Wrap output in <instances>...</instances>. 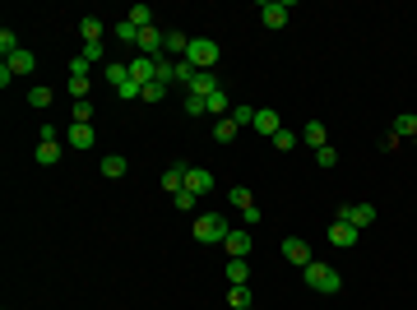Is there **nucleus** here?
Returning <instances> with one entry per match:
<instances>
[{
	"label": "nucleus",
	"mask_w": 417,
	"mask_h": 310,
	"mask_svg": "<svg viewBox=\"0 0 417 310\" xmlns=\"http://www.w3.org/2000/svg\"><path fill=\"white\" fill-rule=\"evenodd\" d=\"M250 310H255V306H250Z\"/></svg>",
	"instance_id": "nucleus-42"
},
{
	"label": "nucleus",
	"mask_w": 417,
	"mask_h": 310,
	"mask_svg": "<svg viewBox=\"0 0 417 310\" xmlns=\"http://www.w3.org/2000/svg\"><path fill=\"white\" fill-rule=\"evenodd\" d=\"M228 306H232V310H250V306H255L250 287H228Z\"/></svg>",
	"instance_id": "nucleus-20"
},
{
	"label": "nucleus",
	"mask_w": 417,
	"mask_h": 310,
	"mask_svg": "<svg viewBox=\"0 0 417 310\" xmlns=\"http://www.w3.org/2000/svg\"><path fill=\"white\" fill-rule=\"evenodd\" d=\"M232 204H237V209L246 213V209H255V195H250L246 186H232Z\"/></svg>",
	"instance_id": "nucleus-29"
},
{
	"label": "nucleus",
	"mask_w": 417,
	"mask_h": 310,
	"mask_svg": "<svg viewBox=\"0 0 417 310\" xmlns=\"http://www.w3.org/2000/svg\"><path fill=\"white\" fill-rule=\"evenodd\" d=\"M255 130H260L264 139H274L278 130H283V121H278V111H274V107H260V111H255Z\"/></svg>",
	"instance_id": "nucleus-12"
},
{
	"label": "nucleus",
	"mask_w": 417,
	"mask_h": 310,
	"mask_svg": "<svg viewBox=\"0 0 417 310\" xmlns=\"http://www.w3.org/2000/svg\"><path fill=\"white\" fill-rule=\"evenodd\" d=\"M79 32H84V42H102V19H93V14H84V23H79Z\"/></svg>",
	"instance_id": "nucleus-21"
},
{
	"label": "nucleus",
	"mask_w": 417,
	"mask_h": 310,
	"mask_svg": "<svg viewBox=\"0 0 417 310\" xmlns=\"http://www.w3.org/2000/svg\"><path fill=\"white\" fill-rule=\"evenodd\" d=\"M218 56H223V47H218L214 37H190V47H185V61L195 65V70H214Z\"/></svg>",
	"instance_id": "nucleus-2"
},
{
	"label": "nucleus",
	"mask_w": 417,
	"mask_h": 310,
	"mask_svg": "<svg viewBox=\"0 0 417 310\" xmlns=\"http://www.w3.org/2000/svg\"><path fill=\"white\" fill-rule=\"evenodd\" d=\"M190 79H195V65L190 61H172V84H185V88H190Z\"/></svg>",
	"instance_id": "nucleus-24"
},
{
	"label": "nucleus",
	"mask_w": 417,
	"mask_h": 310,
	"mask_svg": "<svg viewBox=\"0 0 417 310\" xmlns=\"http://www.w3.org/2000/svg\"><path fill=\"white\" fill-rule=\"evenodd\" d=\"M389 135H399V139H417V116H413V111H403V116H394V125H389Z\"/></svg>",
	"instance_id": "nucleus-15"
},
{
	"label": "nucleus",
	"mask_w": 417,
	"mask_h": 310,
	"mask_svg": "<svg viewBox=\"0 0 417 310\" xmlns=\"http://www.w3.org/2000/svg\"><path fill=\"white\" fill-rule=\"evenodd\" d=\"M163 97H167V88H163V84H149V88H144V97H139V102H163Z\"/></svg>",
	"instance_id": "nucleus-38"
},
{
	"label": "nucleus",
	"mask_w": 417,
	"mask_h": 310,
	"mask_svg": "<svg viewBox=\"0 0 417 310\" xmlns=\"http://www.w3.org/2000/svg\"><path fill=\"white\" fill-rule=\"evenodd\" d=\"M339 217H343V222H353L357 232H367L371 222H376V209H371V204H343Z\"/></svg>",
	"instance_id": "nucleus-6"
},
{
	"label": "nucleus",
	"mask_w": 417,
	"mask_h": 310,
	"mask_svg": "<svg viewBox=\"0 0 417 310\" xmlns=\"http://www.w3.org/2000/svg\"><path fill=\"white\" fill-rule=\"evenodd\" d=\"M218 88H223V84H218L214 70H195V79H190V93H195V97H214Z\"/></svg>",
	"instance_id": "nucleus-10"
},
{
	"label": "nucleus",
	"mask_w": 417,
	"mask_h": 310,
	"mask_svg": "<svg viewBox=\"0 0 417 310\" xmlns=\"http://www.w3.org/2000/svg\"><path fill=\"white\" fill-rule=\"evenodd\" d=\"M102 56H107V47H102V42H84V61H102Z\"/></svg>",
	"instance_id": "nucleus-36"
},
{
	"label": "nucleus",
	"mask_w": 417,
	"mask_h": 310,
	"mask_svg": "<svg viewBox=\"0 0 417 310\" xmlns=\"http://www.w3.org/2000/svg\"><path fill=\"white\" fill-rule=\"evenodd\" d=\"M163 37H167V32L163 28H139V56H163Z\"/></svg>",
	"instance_id": "nucleus-9"
},
{
	"label": "nucleus",
	"mask_w": 417,
	"mask_h": 310,
	"mask_svg": "<svg viewBox=\"0 0 417 310\" xmlns=\"http://www.w3.org/2000/svg\"><path fill=\"white\" fill-rule=\"evenodd\" d=\"M5 65H10V75H33V70H37V56H33V51H15Z\"/></svg>",
	"instance_id": "nucleus-16"
},
{
	"label": "nucleus",
	"mask_w": 417,
	"mask_h": 310,
	"mask_svg": "<svg viewBox=\"0 0 417 310\" xmlns=\"http://www.w3.org/2000/svg\"><path fill=\"white\" fill-rule=\"evenodd\" d=\"M228 282L232 287H246L250 282V264L246 260H228Z\"/></svg>",
	"instance_id": "nucleus-19"
},
{
	"label": "nucleus",
	"mask_w": 417,
	"mask_h": 310,
	"mask_svg": "<svg viewBox=\"0 0 417 310\" xmlns=\"http://www.w3.org/2000/svg\"><path fill=\"white\" fill-rule=\"evenodd\" d=\"M274 148H278V153H293V148H297V135H293V130H278V135H274Z\"/></svg>",
	"instance_id": "nucleus-32"
},
{
	"label": "nucleus",
	"mask_w": 417,
	"mask_h": 310,
	"mask_svg": "<svg viewBox=\"0 0 417 310\" xmlns=\"http://www.w3.org/2000/svg\"><path fill=\"white\" fill-rule=\"evenodd\" d=\"M33 157H37L42 167H51V162L61 157V144H56V139H42V144H37V153H33Z\"/></svg>",
	"instance_id": "nucleus-23"
},
{
	"label": "nucleus",
	"mask_w": 417,
	"mask_h": 310,
	"mask_svg": "<svg viewBox=\"0 0 417 310\" xmlns=\"http://www.w3.org/2000/svg\"><path fill=\"white\" fill-rule=\"evenodd\" d=\"M130 23H135V28H154V10H149V5H135V10H130Z\"/></svg>",
	"instance_id": "nucleus-25"
},
{
	"label": "nucleus",
	"mask_w": 417,
	"mask_h": 310,
	"mask_svg": "<svg viewBox=\"0 0 417 310\" xmlns=\"http://www.w3.org/2000/svg\"><path fill=\"white\" fill-rule=\"evenodd\" d=\"M116 42H121V47H139V28L130 23V19H121V23H116Z\"/></svg>",
	"instance_id": "nucleus-22"
},
{
	"label": "nucleus",
	"mask_w": 417,
	"mask_h": 310,
	"mask_svg": "<svg viewBox=\"0 0 417 310\" xmlns=\"http://www.w3.org/2000/svg\"><path fill=\"white\" fill-rule=\"evenodd\" d=\"M204 102H209V116H218V121L228 116V88H218V93H214V97H204Z\"/></svg>",
	"instance_id": "nucleus-26"
},
{
	"label": "nucleus",
	"mask_w": 417,
	"mask_h": 310,
	"mask_svg": "<svg viewBox=\"0 0 417 310\" xmlns=\"http://www.w3.org/2000/svg\"><path fill=\"white\" fill-rule=\"evenodd\" d=\"M185 190L200 200V195H209L214 190V171H204V167H185Z\"/></svg>",
	"instance_id": "nucleus-8"
},
{
	"label": "nucleus",
	"mask_w": 417,
	"mask_h": 310,
	"mask_svg": "<svg viewBox=\"0 0 417 310\" xmlns=\"http://www.w3.org/2000/svg\"><path fill=\"white\" fill-rule=\"evenodd\" d=\"M70 79H89V61H84V56L70 61Z\"/></svg>",
	"instance_id": "nucleus-41"
},
{
	"label": "nucleus",
	"mask_w": 417,
	"mask_h": 310,
	"mask_svg": "<svg viewBox=\"0 0 417 310\" xmlns=\"http://www.w3.org/2000/svg\"><path fill=\"white\" fill-rule=\"evenodd\" d=\"M288 14H293V0H264V5H260L264 28H283V23H288Z\"/></svg>",
	"instance_id": "nucleus-5"
},
{
	"label": "nucleus",
	"mask_w": 417,
	"mask_h": 310,
	"mask_svg": "<svg viewBox=\"0 0 417 310\" xmlns=\"http://www.w3.org/2000/svg\"><path fill=\"white\" fill-rule=\"evenodd\" d=\"M185 111H190V116H209V102L195 97V93H185Z\"/></svg>",
	"instance_id": "nucleus-34"
},
{
	"label": "nucleus",
	"mask_w": 417,
	"mask_h": 310,
	"mask_svg": "<svg viewBox=\"0 0 417 310\" xmlns=\"http://www.w3.org/2000/svg\"><path fill=\"white\" fill-rule=\"evenodd\" d=\"M357 241H362V232H357L353 222H343V217H334V222H329V246H339V250H353Z\"/></svg>",
	"instance_id": "nucleus-4"
},
{
	"label": "nucleus",
	"mask_w": 417,
	"mask_h": 310,
	"mask_svg": "<svg viewBox=\"0 0 417 310\" xmlns=\"http://www.w3.org/2000/svg\"><path fill=\"white\" fill-rule=\"evenodd\" d=\"M70 121H75V125H89L93 121V107H89V102H75V116H70Z\"/></svg>",
	"instance_id": "nucleus-37"
},
{
	"label": "nucleus",
	"mask_w": 417,
	"mask_h": 310,
	"mask_svg": "<svg viewBox=\"0 0 417 310\" xmlns=\"http://www.w3.org/2000/svg\"><path fill=\"white\" fill-rule=\"evenodd\" d=\"M185 47H190V37L176 28H167V37H163V56H176V61H185Z\"/></svg>",
	"instance_id": "nucleus-13"
},
{
	"label": "nucleus",
	"mask_w": 417,
	"mask_h": 310,
	"mask_svg": "<svg viewBox=\"0 0 417 310\" xmlns=\"http://www.w3.org/2000/svg\"><path fill=\"white\" fill-rule=\"evenodd\" d=\"M172 204H176L181 213H190V209H195V195H190V190H181V195H172Z\"/></svg>",
	"instance_id": "nucleus-40"
},
{
	"label": "nucleus",
	"mask_w": 417,
	"mask_h": 310,
	"mask_svg": "<svg viewBox=\"0 0 417 310\" xmlns=\"http://www.w3.org/2000/svg\"><path fill=\"white\" fill-rule=\"evenodd\" d=\"M0 51H5V61H10V56H15V51H19V37H15V32H10V28L0 32Z\"/></svg>",
	"instance_id": "nucleus-35"
},
{
	"label": "nucleus",
	"mask_w": 417,
	"mask_h": 310,
	"mask_svg": "<svg viewBox=\"0 0 417 310\" xmlns=\"http://www.w3.org/2000/svg\"><path fill=\"white\" fill-rule=\"evenodd\" d=\"M214 139H218V144H232V139H237V125H232V116H223V121L214 125Z\"/></svg>",
	"instance_id": "nucleus-27"
},
{
	"label": "nucleus",
	"mask_w": 417,
	"mask_h": 310,
	"mask_svg": "<svg viewBox=\"0 0 417 310\" xmlns=\"http://www.w3.org/2000/svg\"><path fill=\"white\" fill-rule=\"evenodd\" d=\"M125 171H130V162H125L121 153H111V157H102V176H107V181H121Z\"/></svg>",
	"instance_id": "nucleus-18"
},
{
	"label": "nucleus",
	"mask_w": 417,
	"mask_h": 310,
	"mask_svg": "<svg viewBox=\"0 0 417 310\" xmlns=\"http://www.w3.org/2000/svg\"><path fill=\"white\" fill-rule=\"evenodd\" d=\"M163 190H167V195H181V190H185V167H181V162L163 171Z\"/></svg>",
	"instance_id": "nucleus-17"
},
{
	"label": "nucleus",
	"mask_w": 417,
	"mask_h": 310,
	"mask_svg": "<svg viewBox=\"0 0 417 310\" xmlns=\"http://www.w3.org/2000/svg\"><path fill=\"white\" fill-rule=\"evenodd\" d=\"M302 278H306V287H311V292H320V296H334V292H343V273L334 269V264L311 260L306 269H302Z\"/></svg>",
	"instance_id": "nucleus-1"
},
{
	"label": "nucleus",
	"mask_w": 417,
	"mask_h": 310,
	"mask_svg": "<svg viewBox=\"0 0 417 310\" xmlns=\"http://www.w3.org/2000/svg\"><path fill=\"white\" fill-rule=\"evenodd\" d=\"M315 162H320V167H334V162H339V153L324 144V148H315Z\"/></svg>",
	"instance_id": "nucleus-39"
},
{
	"label": "nucleus",
	"mask_w": 417,
	"mask_h": 310,
	"mask_svg": "<svg viewBox=\"0 0 417 310\" xmlns=\"http://www.w3.org/2000/svg\"><path fill=\"white\" fill-rule=\"evenodd\" d=\"M223 246H228V260H246V255H250V236L246 232H228Z\"/></svg>",
	"instance_id": "nucleus-14"
},
{
	"label": "nucleus",
	"mask_w": 417,
	"mask_h": 310,
	"mask_svg": "<svg viewBox=\"0 0 417 310\" xmlns=\"http://www.w3.org/2000/svg\"><path fill=\"white\" fill-rule=\"evenodd\" d=\"M28 107H51V88H28Z\"/></svg>",
	"instance_id": "nucleus-33"
},
{
	"label": "nucleus",
	"mask_w": 417,
	"mask_h": 310,
	"mask_svg": "<svg viewBox=\"0 0 417 310\" xmlns=\"http://www.w3.org/2000/svg\"><path fill=\"white\" fill-rule=\"evenodd\" d=\"M93 139H98V135H93V125H75V121H70V130H65V144H70V148L84 153V148H93Z\"/></svg>",
	"instance_id": "nucleus-11"
},
{
	"label": "nucleus",
	"mask_w": 417,
	"mask_h": 310,
	"mask_svg": "<svg viewBox=\"0 0 417 310\" xmlns=\"http://www.w3.org/2000/svg\"><path fill=\"white\" fill-rule=\"evenodd\" d=\"M283 260H288V264H297V269H306V264L315 260V255H311V246L302 241V236H288V241H283Z\"/></svg>",
	"instance_id": "nucleus-7"
},
{
	"label": "nucleus",
	"mask_w": 417,
	"mask_h": 310,
	"mask_svg": "<svg viewBox=\"0 0 417 310\" xmlns=\"http://www.w3.org/2000/svg\"><path fill=\"white\" fill-rule=\"evenodd\" d=\"M306 144H311V148H324V144H329V135H324V125H320V121H311V125H306Z\"/></svg>",
	"instance_id": "nucleus-28"
},
{
	"label": "nucleus",
	"mask_w": 417,
	"mask_h": 310,
	"mask_svg": "<svg viewBox=\"0 0 417 310\" xmlns=\"http://www.w3.org/2000/svg\"><path fill=\"white\" fill-rule=\"evenodd\" d=\"M65 93L75 97V102H89V79H70V84H65Z\"/></svg>",
	"instance_id": "nucleus-31"
},
{
	"label": "nucleus",
	"mask_w": 417,
	"mask_h": 310,
	"mask_svg": "<svg viewBox=\"0 0 417 310\" xmlns=\"http://www.w3.org/2000/svg\"><path fill=\"white\" fill-rule=\"evenodd\" d=\"M228 217L223 213H200L195 217V241H200V246H214V241H228Z\"/></svg>",
	"instance_id": "nucleus-3"
},
{
	"label": "nucleus",
	"mask_w": 417,
	"mask_h": 310,
	"mask_svg": "<svg viewBox=\"0 0 417 310\" xmlns=\"http://www.w3.org/2000/svg\"><path fill=\"white\" fill-rule=\"evenodd\" d=\"M255 111H260V107H246V102H241V107H232V125H255Z\"/></svg>",
	"instance_id": "nucleus-30"
}]
</instances>
